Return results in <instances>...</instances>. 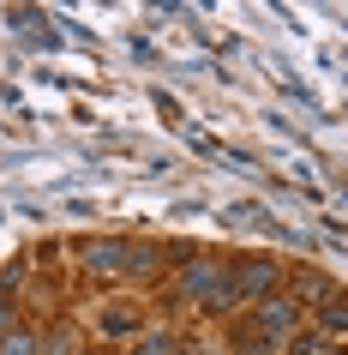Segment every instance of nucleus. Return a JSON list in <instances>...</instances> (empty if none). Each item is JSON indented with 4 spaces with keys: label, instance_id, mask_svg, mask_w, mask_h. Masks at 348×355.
<instances>
[{
    "label": "nucleus",
    "instance_id": "nucleus-4",
    "mask_svg": "<svg viewBox=\"0 0 348 355\" xmlns=\"http://www.w3.org/2000/svg\"><path fill=\"white\" fill-rule=\"evenodd\" d=\"M294 325H300V301H264L258 307V331L271 337V343H282V337H294Z\"/></svg>",
    "mask_w": 348,
    "mask_h": 355
},
{
    "label": "nucleus",
    "instance_id": "nucleus-3",
    "mask_svg": "<svg viewBox=\"0 0 348 355\" xmlns=\"http://www.w3.org/2000/svg\"><path fill=\"white\" fill-rule=\"evenodd\" d=\"M276 277H282V271H276L271 259H246V265H228V307H235L240 295H271V289H276Z\"/></svg>",
    "mask_w": 348,
    "mask_h": 355
},
{
    "label": "nucleus",
    "instance_id": "nucleus-8",
    "mask_svg": "<svg viewBox=\"0 0 348 355\" xmlns=\"http://www.w3.org/2000/svg\"><path fill=\"white\" fill-rule=\"evenodd\" d=\"M102 325H109V331H138V313H132V307H109Z\"/></svg>",
    "mask_w": 348,
    "mask_h": 355
},
{
    "label": "nucleus",
    "instance_id": "nucleus-11",
    "mask_svg": "<svg viewBox=\"0 0 348 355\" xmlns=\"http://www.w3.org/2000/svg\"><path fill=\"white\" fill-rule=\"evenodd\" d=\"M6 331H12V301L0 295V337H6Z\"/></svg>",
    "mask_w": 348,
    "mask_h": 355
},
{
    "label": "nucleus",
    "instance_id": "nucleus-2",
    "mask_svg": "<svg viewBox=\"0 0 348 355\" xmlns=\"http://www.w3.org/2000/svg\"><path fill=\"white\" fill-rule=\"evenodd\" d=\"M91 271H150L156 247H138V241H91L84 247Z\"/></svg>",
    "mask_w": 348,
    "mask_h": 355
},
{
    "label": "nucleus",
    "instance_id": "nucleus-6",
    "mask_svg": "<svg viewBox=\"0 0 348 355\" xmlns=\"http://www.w3.org/2000/svg\"><path fill=\"white\" fill-rule=\"evenodd\" d=\"M0 355H42V337H30V331H6V337H0Z\"/></svg>",
    "mask_w": 348,
    "mask_h": 355
},
{
    "label": "nucleus",
    "instance_id": "nucleus-1",
    "mask_svg": "<svg viewBox=\"0 0 348 355\" xmlns=\"http://www.w3.org/2000/svg\"><path fill=\"white\" fill-rule=\"evenodd\" d=\"M181 289H186L192 301H204V307H228V265L204 253V259H192V265L181 271Z\"/></svg>",
    "mask_w": 348,
    "mask_h": 355
},
{
    "label": "nucleus",
    "instance_id": "nucleus-10",
    "mask_svg": "<svg viewBox=\"0 0 348 355\" xmlns=\"http://www.w3.org/2000/svg\"><path fill=\"white\" fill-rule=\"evenodd\" d=\"M42 355H73V337L55 331V337H42Z\"/></svg>",
    "mask_w": 348,
    "mask_h": 355
},
{
    "label": "nucleus",
    "instance_id": "nucleus-5",
    "mask_svg": "<svg viewBox=\"0 0 348 355\" xmlns=\"http://www.w3.org/2000/svg\"><path fill=\"white\" fill-rule=\"evenodd\" d=\"M318 331H324V337L342 331V337H348V295H336V289H330V295L318 301Z\"/></svg>",
    "mask_w": 348,
    "mask_h": 355
},
{
    "label": "nucleus",
    "instance_id": "nucleus-7",
    "mask_svg": "<svg viewBox=\"0 0 348 355\" xmlns=\"http://www.w3.org/2000/svg\"><path fill=\"white\" fill-rule=\"evenodd\" d=\"M132 355H181V343H174L168 331H150V337H138V349H132Z\"/></svg>",
    "mask_w": 348,
    "mask_h": 355
},
{
    "label": "nucleus",
    "instance_id": "nucleus-9",
    "mask_svg": "<svg viewBox=\"0 0 348 355\" xmlns=\"http://www.w3.org/2000/svg\"><path fill=\"white\" fill-rule=\"evenodd\" d=\"M289 355H324V331H318V337H294Z\"/></svg>",
    "mask_w": 348,
    "mask_h": 355
}]
</instances>
